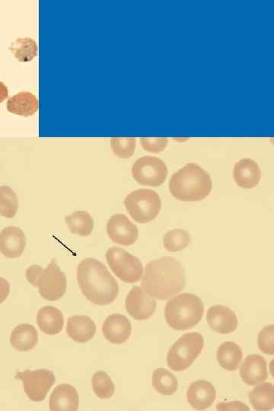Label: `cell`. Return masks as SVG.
Here are the masks:
<instances>
[{"label": "cell", "mask_w": 274, "mask_h": 411, "mask_svg": "<svg viewBox=\"0 0 274 411\" xmlns=\"http://www.w3.org/2000/svg\"><path fill=\"white\" fill-rule=\"evenodd\" d=\"M140 142L143 148L154 153L164 151L168 145L167 138H141Z\"/></svg>", "instance_id": "obj_34"}, {"label": "cell", "mask_w": 274, "mask_h": 411, "mask_svg": "<svg viewBox=\"0 0 274 411\" xmlns=\"http://www.w3.org/2000/svg\"><path fill=\"white\" fill-rule=\"evenodd\" d=\"M106 260L110 270L125 283H137L144 274V266L139 259L119 247L107 251Z\"/></svg>", "instance_id": "obj_7"}, {"label": "cell", "mask_w": 274, "mask_h": 411, "mask_svg": "<svg viewBox=\"0 0 274 411\" xmlns=\"http://www.w3.org/2000/svg\"><path fill=\"white\" fill-rule=\"evenodd\" d=\"M241 348L234 342L223 343L217 349V361L220 366L228 371H236L242 359Z\"/></svg>", "instance_id": "obj_24"}, {"label": "cell", "mask_w": 274, "mask_h": 411, "mask_svg": "<svg viewBox=\"0 0 274 411\" xmlns=\"http://www.w3.org/2000/svg\"><path fill=\"white\" fill-rule=\"evenodd\" d=\"M207 321L213 331L222 334L234 332L238 327L235 313L229 307L221 305H213L209 308Z\"/></svg>", "instance_id": "obj_13"}, {"label": "cell", "mask_w": 274, "mask_h": 411, "mask_svg": "<svg viewBox=\"0 0 274 411\" xmlns=\"http://www.w3.org/2000/svg\"><path fill=\"white\" fill-rule=\"evenodd\" d=\"M108 237L116 244L129 246L139 237L137 226L124 214H115L107 223Z\"/></svg>", "instance_id": "obj_12"}, {"label": "cell", "mask_w": 274, "mask_h": 411, "mask_svg": "<svg viewBox=\"0 0 274 411\" xmlns=\"http://www.w3.org/2000/svg\"><path fill=\"white\" fill-rule=\"evenodd\" d=\"M10 342L18 351H29L38 342L37 329L32 325H20L14 329L11 336H10Z\"/></svg>", "instance_id": "obj_23"}, {"label": "cell", "mask_w": 274, "mask_h": 411, "mask_svg": "<svg viewBox=\"0 0 274 411\" xmlns=\"http://www.w3.org/2000/svg\"><path fill=\"white\" fill-rule=\"evenodd\" d=\"M77 280L86 299L98 305L113 303L118 295L119 286L106 266L95 259H86L77 269Z\"/></svg>", "instance_id": "obj_2"}, {"label": "cell", "mask_w": 274, "mask_h": 411, "mask_svg": "<svg viewBox=\"0 0 274 411\" xmlns=\"http://www.w3.org/2000/svg\"><path fill=\"white\" fill-rule=\"evenodd\" d=\"M188 403L198 410H206L215 403L217 390L213 385L205 380L193 383L187 392Z\"/></svg>", "instance_id": "obj_17"}, {"label": "cell", "mask_w": 274, "mask_h": 411, "mask_svg": "<svg viewBox=\"0 0 274 411\" xmlns=\"http://www.w3.org/2000/svg\"><path fill=\"white\" fill-rule=\"evenodd\" d=\"M190 234L183 230H173L168 232L164 237L165 249L171 252L184 250L190 244Z\"/></svg>", "instance_id": "obj_30"}, {"label": "cell", "mask_w": 274, "mask_h": 411, "mask_svg": "<svg viewBox=\"0 0 274 411\" xmlns=\"http://www.w3.org/2000/svg\"><path fill=\"white\" fill-rule=\"evenodd\" d=\"M142 289L150 297L166 300L179 293L186 286V275L181 264L166 256L151 261L145 267Z\"/></svg>", "instance_id": "obj_1"}, {"label": "cell", "mask_w": 274, "mask_h": 411, "mask_svg": "<svg viewBox=\"0 0 274 411\" xmlns=\"http://www.w3.org/2000/svg\"><path fill=\"white\" fill-rule=\"evenodd\" d=\"M128 314L135 320H148L156 312L157 303L142 288L134 286L129 292L125 301Z\"/></svg>", "instance_id": "obj_11"}, {"label": "cell", "mask_w": 274, "mask_h": 411, "mask_svg": "<svg viewBox=\"0 0 274 411\" xmlns=\"http://www.w3.org/2000/svg\"><path fill=\"white\" fill-rule=\"evenodd\" d=\"M210 174L195 163H188L171 176L169 191L181 201L195 202L205 200L212 191Z\"/></svg>", "instance_id": "obj_3"}, {"label": "cell", "mask_w": 274, "mask_h": 411, "mask_svg": "<svg viewBox=\"0 0 274 411\" xmlns=\"http://www.w3.org/2000/svg\"><path fill=\"white\" fill-rule=\"evenodd\" d=\"M38 98L28 91L19 92L7 101L8 111L19 116H33L38 111Z\"/></svg>", "instance_id": "obj_22"}, {"label": "cell", "mask_w": 274, "mask_h": 411, "mask_svg": "<svg viewBox=\"0 0 274 411\" xmlns=\"http://www.w3.org/2000/svg\"><path fill=\"white\" fill-rule=\"evenodd\" d=\"M37 322L40 331L49 335H55L63 330L64 318L58 308L45 306L38 313Z\"/></svg>", "instance_id": "obj_21"}, {"label": "cell", "mask_w": 274, "mask_h": 411, "mask_svg": "<svg viewBox=\"0 0 274 411\" xmlns=\"http://www.w3.org/2000/svg\"><path fill=\"white\" fill-rule=\"evenodd\" d=\"M132 176L139 184L144 186L159 187L164 184L168 176L166 164L154 157H143L138 159L132 167Z\"/></svg>", "instance_id": "obj_8"}, {"label": "cell", "mask_w": 274, "mask_h": 411, "mask_svg": "<svg viewBox=\"0 0 274 411\" xmlns=\"http://www.w3.org/2000/svg\"><path fill=\"white\" fill-rule=\"evenodd\" d=\"M50 409L54 411H75L79 408V395L76 389L70 385H59L50 398Z\"/></svg>", "instance_id": "obj_20"}, {"label": "cell", "mask_w": 274, "mask_h": 411, "mask_svg": "<svg viewBox=\"0 0 274 411\" xmlns=\"http://www.w3.org/2000/svg\"><path fill=\"white\" fill-rule=\"evenodd\" d=\"M8 96V91L7 86L4 82L0 81V103L4 102Z\"/></svg>", "instance_id": "obj_38"}, {"label": "cell", "mask_w": 274, "mask_h": 411, "mask_svg": "<svg viewBox=\"0 0 274 411\" xmlns=\"http://www.w3.org/2000/svg\"><path fill=\"white\" fill-rule=\"evenodd\" d=\"M25 247V234L16 226H8L0 232V252L6 258H19L23 254Z\"/></svg>", "instance_id": "obj_14"}, {"label": "cell", "mask_w": 274, "mask_h": 411, "mask_svg": "<svg viewBox=\"0 0 274 411\" xmlns=\"http://www.w3.org/2000/svg\"><path fill=\"white\" fill-rule=\"evenodd\" d=\"M204 347V337L200 334L192 332L183 335L169 349V367L176 372L184 371L196 361Z\"/></svg>", "instance_id": "obj_5"}, {"label": "cell", "mask_w": 274, "mask_h": 411, "mask_svg": "<svg viewBox=\"0 0 274 411\" xmlns=\"http://www.w3.org/2000/svg\"><path fill=\"white\" fill-rule=\"evenodd\" d=\"M205 305L200 298L192 293H182L168 301L165 317L168 325L177 331L194 327L202 320Z\"/></svg>", "instance_id": "obj_4"}, {"label": "cell", "mask_w": 274, "mask_h": 411, "mask_svg": "<svg viewBox=\"0 0 274 411\" xmlns=\"http://www.w3.org/2000/svg\"><path fill=\"white\" fill-rule=\"evenodd\" d=\"M218 410H249L248 406L240 402L220 403L217 405Z\"/></svg>", "instance_id": "obj_36"}, {"label": "cell", "mask_w": 274, "mask_h": 411, "mask_svg": "<svg viewBox=\"0 0 274 411\" xmlns=\"http://www.w3.org/2000/svg\"><path fill=\"white\" fill-rule=\"evenodd\" d=\"M240 376L251 386L265 382L268 376L266 359L257 354L247 356L240 367Z\"/></svg>", "instance_id": "obj_16"}, {"label": "cell", "mask_w": 274, "mask_h": 411, "mask_svg": "<svg viewBox=\"0 0 274 411\" xmlns=\"http://www.w3.org/2000/svg\"><path fill=\"white\" fill-rule=\"evenodd\" d=\"M152 386L161 395H171L177 392L178 381L176 376L169 370L159 368L152 376Z\"/></svg>", "instance_id": "obj_27"}, {"label": "cell", "mask_w": 274, "mask_h": 411, "mask_svg": "<svg viewBox=\"0 0 274 411\" xmlns=\"http://www.w3.org/2000/svg\"><path fill=\"white\" fill-rule=\"evenodd\" d=\"M18 209V200L16 192L8 186L0 187V215L12 219Z\"/></svg>", "instance_id": "obj_29"}, {"label": "cell", "mask_w": 274, "mask_h": 411, "mask_svg": "<svg viewBox=\"0 0 274 411\" xmlns=\"http://www.w3.org/2000/svg\"><path fill=\"white\" fill-rule=\"evenodd\" d=\"M132 326L128 318L120 314L109 315L103 325L106 340L115 344L125 343L130 337Z\"/></svg>", "instance_id": "obj_15"}, {"label": "cell", "mask_w": 274, "mask_h": 411, "mask_svg": "<svg viewBox=\"0 0 274 411\" xmlns=\"http://www.w3.org/2000/svg\"><path fill=\"white\" fill-rule=\"evenodd\" d=\"M95 394L101 399H109L115 392V386L113 380L104 371H98L91 379Z\"/></svg>", "instance_id": "obj_31"}, {"label": "cell", "mask_w": 274, "mask_h": 411, "mask_svg": "<svg viewBox=\"0 0 274 411\" xmlns=\"http://www.w3.org/2000/svg\"><path fill=\"white\" fill-rule=\"evenodd\" d=\"M10 293V285L8 282L0 277V304H2L6 299Z\"/></svg>", "instance_id": "obj_37"}, {"label": "cell", "mask_w": 274, "mask_h": 411, "mask_svg": "<svg viewBox=\"0 0 274 411\" xmlns=\"http://www.w3.org/2000/svg\"><path fill=\"white\" fill-rule=\"evenodd\" d=\"M44 270L45 269H42V266L38 265L29 266L26 271V278L28 281L34 286H37L40 276L42 275Z\"/></svg>", "instance_id": "obj_35"}, {"label": "cell", "mask_w": 274, "mask_h": 411, "mask_svg": "<svg viewBox=\"0 0 274 411\" xmlns=\"http://www.w3.org/2000/svg\"><path fill=\"white\" fill-rule=\"evenodd\" d=\"M233 176L239 187L251 189L258 184L261 178V171L255 161L251 159H243L236 164Z\"/></svg>", "instance_id": "obj_19"}, {"label": "cell", "mask_w": 274, "mask_h": 411, "mask_svg": "<svg viewBox=\"0 0 274 411\" xmlns=\"http://www.w3.org/2000/svg\"><path fill=\"white\" fill-rule=\"evenodd\" d=\"M110 146L116 157L129 159L135 152L137 140L135 138H113L110 140Z\"/></svg>", "instance_id": "obj_32"}, {"label": "cell", "mask_w": 274, "mask_h": 411, "mask_svg": "<svg viewBox=\"0 0 274 411\" xmlns=\"http://www.w3.org/2000/svg\"><path fill=\"white\" fill-rule=\"evenodd\" d=\"M65 220L70 232L73 234L86 237L93 231V218L86 211H76L67 215Z\"/></svg>", "instance_id": "obj_26"}, {"label": "cell", "mask_w": 274, "mask_h": 411, "mask_svg": "<svg viewBox=\"0 0 274 411\" xmlns=\"http://www.w3.org/2000/svg\"><path fill=\"white\" fill-rule=\"evenodd\" d=\"M249 398L253 409L270 410L274 407V386L270 383H261L251 390Z\"/></svg>", "instance_id": "obj_25"}, {"label": "cell", "mask_w": 274, "mask_h": 411, "mask_svg": "<svg viewBox=\"0 0 274 411\" xmlns=\"http://www.w3.org/2000/svg\"><path fill=\"white\" fill-rule=\"evenodd\" d=\"M125 205L132 219L139 223L155 220L161 208L159 193L149 189L131 192L126 197Z\"/></svg>", "instance_id": "obj_6"}, {"label": "cell", "mask_w": 274, "mask_h": 411, "mask_svg": "<svg viewBox=\"0 0 274 411\" xmlns=\"http://www.w3.org/2000/svg\"><path fill=\"white\" fill-rule=\"evenodd\" d=\"M37 286L44 299L56 301L62 298L67 291V276L53 260L40 275Z\"/></svg>", "instance_id": "obj_10"}, {"label": "cell", "mask_w": 274, "mask_h": 411, "mask_svg": "<svg viewBox=\"0 0 274 411\" xmlns=\"http://www.w3.org/2000/svg\"><path fill=\"white\" fill-rule=\"evenodd\" d=\"M68 336L76 342L86 343L91 340L96 333L95 322L86 315L69 317L67 325Z\"/></svg>", "instance_id": "obj_18"}, {"label": "cell", "mask_w": 274, "mask_h": 411, "mask_svg": "<svg viewBox=\"0 0 274 411\" xmlns=\"http://www.w3.org/2000/svg\"><path fill=\"white\" fill-rule=\"evenodd\" d=\"M17 379L21 380L25 393L33 402H42L55 385L56 377L52 371L47 369H38L35 371L26 370L18 373Z\"/></svg>", "instance_id": "obj_9"}, {"label": "cell", "mask_w": 274, "mask_h": 411, "mask_svg": "<svg viewBox=\"0 0 274 411\" xmlns=\"http://www.w3.org/2000/svg\"><path fill=\"white\" fill-rule=\"evenodd\" d=\"M9 49L16 58L23 63L32 61L38 52L36 41L30 38H17Z\"/></svg>", "instance_id": "obj_28"}, {"label": "cell", "mask_w": 274, "mask_h": 411, "mask_svg": "<svg viewBox=\"0 0 274 411\" xmlns=\"http://www.w3.org/2000/svg\"><path fill=\"white\" fill-rule=\"evenodd\" d=\"M258 344L261 351L266 354H274V325H270L262 329L258 334Z\"/></svg>", "instance_id": "obj_33"}]
</instances>
